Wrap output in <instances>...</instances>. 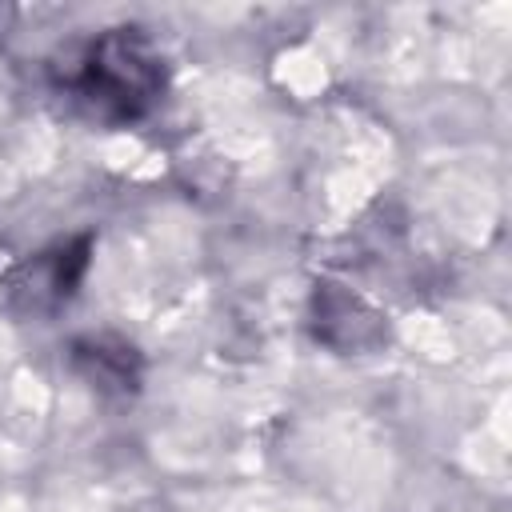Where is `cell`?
Segmentation results:
<instances>
[{"label": "cell", "instance_id": "2", "mask_svg": "<svg viewBox=\"0 0 512 512\" xmlns=\"http://www.w3.org/2000/svg\"><path fill=\"white\" fill-rule=\"evenodd\" d=\"M128 352H132V348H124V344L108 348L104 340H96V344L80 348V364L88 368V380H96L100 388H128V384H132Z\"/></svg>", "mask_w": 512, "mask_h": 512}, {"label": "cell", "instance_id": "1", "mask_svg": "<svg viewBox=\"0 0 512 512\" xmlns=\"http://www.w3.org/2000/svg\"><path fill=\"white\" fill-rule=\"evenodd\" d=\"M160 88V60L140 36H104L80 72V96L108 120H128L152 104Z\"/></svg>", "mask_w": 512, "mask_h": 512}]
</instances>
